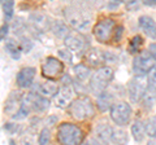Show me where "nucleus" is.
I'll return each instance as SVG.
<instances>
[{
  "label": "nucleus",
  "mask_w": 156,
  "mask_h": 145,
  "mask_svg": "<svg viewBox=\"0 0 156 145\" xmlns=\"http://www.w3.org/2000/svg\"><path fill=\"white\" fill-rule=\"evenodd\" d=\"M147 75L148 76H147V87H146V89H148L150 92L156 95V66H154L148 71Z\"/></svg>",
  "instance_id": "nucleus-25"
},
{
  "label": "nucleus",
  "mask_w": 156,
  "mask_h": 145,
  "mask_svg": "<svg viewBox=\"0 0 156 145\" xmlns=\"http://www.w3.org/2000/svg\"><path fill=\"white\" fill-rule=\"evenodd\" d=\"M109 114H111V119L117 126H126L130 122L131 118V108L125 101H117V103H113V105L111 106Z\"/></svg>",
  "instance_id": "nucleus-4"
},
{
  "label": "nucleus",
  "mask_w": 156,
  "mask_h": 145,
  "mask_svg": "<svg viewBox=\"0 0 156 145\" xmlns=\"http://www.w3.org/2000/svg\"><path fill=\"white\" fill-rule=\"evenodd\" d=\"M115 27H116L115 20H112V18H104V20H101L96 23L92 31H94V35L98 42L108 43L112 35H113Z\"/></svg>",
  "instance_id": "nucleus-6"
},
{
  "label": "nucleus",
  "mask_w": 156,
  "mask_h": 145,
  "mask_svg": "<svg viewBox=\"0 0 156 145\" xmlns=\"http://www.w3.org/2000/svg\"><path fill=\"white\" fill-rule=\"evenodd\" d=\"M112 78H113V70L108 66H100L90 78V89L92 93L99 95L111 83Z\"/></svg>",
  "instance_id": "nucleus-3"
},
{
  "label": "nucleus",
  "mask_w": 156,
  "mask_h": 145,
  "mask_svg": "<svg viewBox=\"0 0 156 145\" xmlns=\"http://www.w3.org/2000/svg\"><path fill=\"white\" fill-rule=\"evenodd\" d=\"M122 35H124V26H117V27H115L113 35H112V40L115 43H119L121 39H122Z\"/></svg>",
  "instance_id": "nucleus-32"
},
{
  "label": "nucleus",
  "mask_w": 156,
  "mask_h": 145,
  "mask_svg": "<svg viewBox=\"0 0 156 145\" xmlns=\"http://www.w3.org/2000/svg\"><path fill=\"white\" fill-rule=\"evenodd\" d=\"M143 44V38L140 35H135L133 36V39L130 40L129 43V53L131 55H135V53H138L140 51V47Z\"/></svg>",
  "instance_id": "nucleus-26"
},
{
  "label": "nucleus",
  "mask_w": 156,
  "mask_h": 145,
  "mask_svg": "<svg viewBox=\"0 0 156 145\" xmlns=\"http://www.w3.org/2000/svg\"><path fill=\"white\" fill-rule=\"evenodd\" d=\"M128 141V136L124 131H113V136H112V143L113 144H124Z\"/></svg>",
  "instance_id": "nucleus-30"
},
{
  "label": "nucleus",
  "mask_w": 156,
  "mask_h": 145,
  "mask_svg": "<svg viewBox=\"0 0 156 145\" xmlns=\"http://www.w3.org/2000/svg\"><path fill=\"white\" fill-rule=\"evenodd\" d=\"M31 110H33V93L23 95L22 101H21V106H20L18 112L14 115H12V118L17 119V120L23 119L31 113Z\"/></svg>",
  "instance_id": "nucleus-13"
},
{
  "label": "nucleus",
  "mask_w": 156,
  "mask_h": 145,
  "mask_svg": "<svg viewBox=\"0 0 156 145\" xmlns=\"http://www.w3.org/2000/svg\"><path fill=\"white\" fill-rule=\"evenodd\" d=\"M20 47H21L22 52H30L31 48H33V42L30 39H27V38H22L21 39V43H20Z\"/></svg>",
  "instance_id": "nucleus-33"
},
{
  "label": "nucleus",
  "mask_w": 156,
  "mask_h": 145,
  "mask_svg": "<svg viewBox=\"0 0 156 145\" xmlns=\"http://www.w3.org/2000/svg\"><path fill=\"white\" fill-rule=\"evenodd\" d=\"M64 43L68 49H70L73 52H81L85 48V39L83 36L76 32H69L64 38Z\"/></svg>",
  "instance_id": "nucleus-12"
},
{
  "label": "nucleus",
  "mask_w": 156,
  "mask_h": 145,
  "mask_svg": "<svg viewBox=\"0 0 156 145\" xmlns=\"http://www.w3.org/2000/svg\"><path fill=\"white\" fill-rule=\"evenodd\" d=\"M42 74L47 79L56 80L57 78H61V75L64 74V64L61 62V60L53 56L47 57L42 64Z\"/></svg>",
  "instance_id": "nucleus-5"
},
{
  "label": "nucleus",
  "mask_w": 156,
  "mask_h": 145,
  "mask_svg": "<svg viewBox=\"0 0 156 145\" xmlns=\"http://www.w3.org/2000/svg\"><path fill=\"white\" fill-rule=\"evenodd\" d=\"M50 108V101L41 93H33V110L38 113H44Z\"/></svg>",
  "instance_id": "nucleus-19"
},
{
  "label": "nucleus",
  "mask_w": 156,
  "mask_h": 145,
  "mask_svg": "<svg viewBox=\"0 0 156 145\" xmlns=\"http://www.w3.org/2000/svg\"><path fill=\"white\" fill-rule=\"evenodd\" d=\"M113 105V96L107 91H103L101 93L98 95V100H96V106L100 112H107L108 109H111V106Z\"/></svg>",
  "instance_id": "nucleus-18"
},
{
  "label": "nucleus",
  "mask_w": 156,
  "mask_h": 145,
  "mask_svg": "<svg viewBox=\"0 0 156 145\" xmlns=\"http://www.w3.org/2000/svg\"><path fill=\"white\" fill-rule=\"evenodd\" d=\"M140 2L147 7H155L156 5V0H140Z\"/></svg>",
  "instance_id": "nucleus-39"
},
{
  "label": "nucleus",
  "mask_w": 156,
  "mask_h": 145,
  "mask_svg": "<svg viewBox=\"0 0 156 145\" xmlns=\"http://www.w3.org/2000/svg\"><path fill=\"white\" fill-rule=\"evenodd\" d=\"M53 120H56V117H51L47 122H48V124H53Z\"/></svg>",
  "instance_id": "nucleus-40"
},
{
  "label": "nucleus",
  "mask_w": 156,
  "mask_h": 145,
  "mask_svg": "<svg viewBox=\"0 0 156 145\" xmlns=\"http://www.w3.org/2000/svg\"><path fill=\"white\" fill-rule=\"evenodd\" d=\"M86 61L91 66H101L104 62H107V52L92 48L86 53Z\"/></svg>",
  "instance_id": "nucleus-15"
},
{
  "label": "nucleus",
  "mask_w": 156,
  "mask_h": 145,
  "mask_svg": "<svg viewBox=\"0 0 156 145\" xmlns=\"http://www.w3.org/2000/svg\"><path fill=\"white\" fill-rule=\"evenodd\" d=\"M140 100H142V105L144 106V108L151 109L156 103V95H154L152 92H150L148 89H146Z\"/></svg>",
  "instance_id": "nucleus-27"
},
{
  "label": "nucleus",
  "mask_w": 156,
  "mask_h": 145,
  "mask_svg": "<svg viewBox=\"0 0 156 145\" xmlns=\"http://www.w3.org/2000/svg\"><path fill=\"white\" fill-rule=\"evenodd\" d=\"M58 91V86L57 83L53 79H48L44 83H42L39 86V89H38V93H41L42 96L50 99V97H55V95L57 93Z\"/></svg>",
  "instance_id": "nucleus-16"
},
{
  "label": "nucleus",
  "mask_w": 156,
  "mask_h": 145,
  "mask_svg": "<svg viewBox=\"0 0 156 145\" xmlns=\"http://www.w3.org/2000/svg\"><path fill=\"white\" fill-rule=\"evenodd\" d=\"M155 60L154 57L150 55L148 51L142 52L138 55L133 61V71L136 76H143L148 74V71L155 66Z\"/></svg>",
  "instance_id": "nucleus-7"
},
{
  "label": "nucleus",
  "mask_w": 156,
  "mask_h": 145,
  "mask_svg": "<svg viewBox=\"0 0 156 145\" xmlns=\"http://www.w3.org/2000/svg\"><path fill=\"white\" fill-rule=\"evenodd\" d=\"M13 9H14V2L13 0H3V11L5 21H11L13 17Z\"/></svg>",
  "instance_id": "nucleus-28"
},
{
  "label": "nucleus",
  "mask_w": 156,
  "mask_h": 145,
  "mask_svg": "<svg viewBox=\"0 0 156 145\" xmlns=\"http://www.w3.org/2000/svg\"><path fill=\"white\" fill-rule=\"evenodd\" d=\"M139 4H140V0H126L125 2L128 11H136L139 8Z\"/></svg>",
  "instance_id": "nucleus-35"
},
{
  "label": "nucleus",
  "mask_w": 156,
  "mask_h": 145,
  "mask_svg": "<svg viewBox=\"0 0 156 145\" xmlns=\"http://www.w3.org/2000/svg\"><path fill=\"white\" fill-rule=\"evenodd\" d=\"M140 76L138 78H134L133 80L129 83V99L131 100V103H139L140 99H142V96L146 91V86L142 83V82L139 80Z\"/></svg>",
  "instance_id": "nucleus-11"
},
{
  "label": "nucleus",
  "mask_w": 156,
  "mask_h": 145,
  "mask_svg": "<svg viewBox=\"0 0 156 145\" xmlns=\"http://www.w3.org/2000/svg\"><path fill=\"white\" fill-rule=\"evenodd\" d=\"M8 32H9V26L8 25H3L2 27H0V42L5 40Z\"/></svg>",
  "instance_id": "nucleus-36"
},
{
  "label": "nucleus",
  "mask_w": 156,
  "mask_h": 145,
  "mask_svg": "<svg viewBox=\"0 0 156 145\" xmlns=\"http://www.w3.org/2000/svg\"><path fill=\"white\" fill-rule=\"evenodd\" d=\"M146 135L152 140H156V115L150 118L146 123Z\"/></svg>",
  "instance_id": "nucleus-29"
},
{
  "label": "nucleus",
  "mask_w": 156,
  "mask_h": 145,
  "mask_svg": "<svg viewBox=\"0 0 156 145\" xmlns=\"http://www.w3.org/2000/svg\"><path fill=\"white\" fill-rule=\"evenodd\" d=\"M51 30L57 38H65L69 34V29L62 21H55L51 25Z\"/></svg>",
  "instance_id": "nucleus-23"
},
{
  "label": "nucleus",
  "mask_w": 156,
  "mask_h": 145,
  "mask_svg": "<svg viewBox=\"0 0 156 145\" xmlns=\"http://www.w3.org/2000/svg\"><path fill=\"white\" fill-rule=\"evenodd\" d=\"M131 136L136 143L143 141V139L146 136V124L142 120H135L131 124Z\"/></svg>",
  "instance_id": "nucleus-20"
},
{
  "label": "nucleus",
  "mask_w": 156,
  "mask_h": 145,
  "mask_svg": "<svg viewBox=\"0 0 156 145\" xmlns=\"http://www.w3.org/2000/svg\"><path fill=\"white\" fill-rule=\"evenodd\" d=\"M148 52H150V55L154 57V60L156 61V43H151L148 46Z\"/></svg>",
  "instance_id": "nucleus-37"
},
{
  "label": "nucleus",
  "mask_w": 156,
  "mask_h": 145,
  "mask_svg": "<svg viewBox=\"0 0 156 145\" xmlns=\"http://www.w3.org/2000/svg\"><path fill=\"white\" fill-rule=\"evenodd\" d=\"M115 130L107 123H100L96 127V136L101 143H112V136H113Z\"/></svg>",
  "instance_id": "nucleus-17"
},
{
  "label": "nucleus",
  "mask_w": 156,
  "mask_h": 145,
  "mask_svg": "<svg viewBox=\"0 0 156 145\" xmlns=\"http://www.w3.org/2000/svg\"><path fill=\"white\" fill-rule=\"evenodd\" d=\"M30 20L34 23L35 29H38V30H41V31L46 30V27H48L47 18L43 16V14H41V13H33L30 16Z\"/></svg>",
  "instance_id": "nucleus-24"
},
{
  "label": "nucleus",
  "mask_w": 156,
  "mask_h": 145,
  "mask_svg": "<svg viewBox=\"0 0 156 145\" xmlns=\"http://www.w3.org/2000/svg\"><path fill=\"white\" fill-rule=\"evenodd\" d=\"M74 74H76V78L80 80V82H86L87 79L90 78L91 75V71H90V67H87L83 64H78L74 66Z\"/></svg>",
  "instance_id": "nucleus-22"
},
{
  "label": "nucleus",
  "mask_w": 156,
  "mask_h": 145,
  "mask_svg": "<svg viewBox=\"0 0 156 145\" xmlns=\"http://www.w3.org/2000/svg\"><path fill=\"white\" fill-rule=\"evenodd\" d=\"M139 27L142 29V31L151 39H156V22L154 21L152 17L150 16H140L139 20Z\"/></svg>",
  "instance_id": "nucleus-14"
},
{
  "label": "nucleus",
  "mask_w": 156,
  "mask_h": 145,
  "mask_svg": "<svg viewBox=\"0 0 156 145\" xmlns=\"http://www.w3.org/2000/svg\"><path fill=\"white\" fill-rule=\"evenodd\" d=\"M58 57L62 60L68 62V64H72V53H70V49H60L58 51Z\"/></svg>",
  "instance_id": "nucleus-34"
},
{
  "label": "nucleus",
  "mask_w": 156,
  "mask_h": 145,
  "mask_svg": "<svg viewBox=\"0 0 156 145\" xmlns=\"http://www.w3.org/2000/svg\"><path fill=\"white\" fill-rule=\"evenodd\" d=\"M5 49L7 52L11 55L12 59L14 60H18L20 57H21V47L18 46V43L16 40H13V39H7L5 40Z\"/></svg>",
  "instance_id": "nucleus-21"
},
{
  "label": "nucleus",
  "mask_w": 156,
  "mask_h": 145,
  "mask_svg": "<svg viewBox=\"0 0 156 145\" xmlns=\"http://www.w3.org/2000/svg\"><path fill=\"white\" fill-rule=\"evenodd\" d=\"M22 97L23 95L20 92V91H13V92H11V95L8 96V99L5 101V105H4V113H7L8 115H14L20 106H21V101H22Z\"/></svg>",
  "instance_id": "nucleus-9"
},
{
  "label": "nucleus",
  "mask_w": 156,
  "mask_h": 145,
  "mask_svg": "<svg viewBox=\"0 0 156 145\" xmlns=\"http://www.w3.org/2000/svg\"><path fill=\"white\" fill-rule=\"evenodd\" d=\"M37 70L34 67H23L17 74V84L20 88H29L35 78Z\"/></svg>",
  "instance_id": "nucleus-10"
},
{
  "label": "nucleus",
  "mask_w": 156,
  "mask_h": 145,
  "mask_svg": "<svg viewBox=\"0 0 156 145\" xmlns=\"http://www.w3.org/2000/svg\"><path fill=\"white\" fill-rule=\"evenodd\" d=\"M51 141V133H50V130L48 128H43L41 135L38 137V143L41 145H46V144H50Z\"/></svg>",
  "instance_id": "nucleus-31"
},
{
  "label": "nucleus",
  "mask_w": 156,
  "mask_h": 145,
  "mask_svg": "<svg viewBox=\"0 0 156 145\" xmlns=\"http://www.w3.org/2000/svg\"><path fill=\"white\" fill-rule=\"evenodd\" d=\"M56 139L60 144L64 145H76L83 141V132L76 124L64 122L57 127Z\"/></svg>",
  "instance_id": "nucleus-2"
},
{
  "label": "nucleus",
  "mask_w": 156,
  "mask_h": 145,
  "mask_svg": "<svg viewBox=\"0 0 156 145\" xmlns=\"http://www.w3.org/2000/svg\"><path fill=\"white\" fill-rule=\"evenodd\" d=\"M61 82L62 84H72V79L69 75H61Z\"/></svg>",
  "instance_id": "nucleus-38"
},
{
  "label": "nucleus",
  "mask_w": 156,
  "mask_h": 145,
  "mask_svg": "<svg viewBox=\"0 0 156 145\" xmlns=\"http://www.w3.org/2000/svg\"><path fill=\"white\" fill-rule=\"evenodd\" d=\"M73 97H74V89L72 84H64L58 88L57 93L55 95V105L60 109H65L73 101Z\"/></svg>",
  "instance_id": "nucleus-8"
},
{
  "label": "nucleus",
  "mask_w": 156,
  "mask_h": 145,
  "mask_svg": "<svg viewBox=\"0 0 156 145\" xmlns=\"http://www.w3.org/2000/svg\"><path fill=\"white\" fill-rule=\"evenodd\" d=\"M68 112L76 120H86L95 115V108L87 96H80L69 104Z\"/></svg>",
  "instance_id": "nucleus-1"
}]
</instances>
